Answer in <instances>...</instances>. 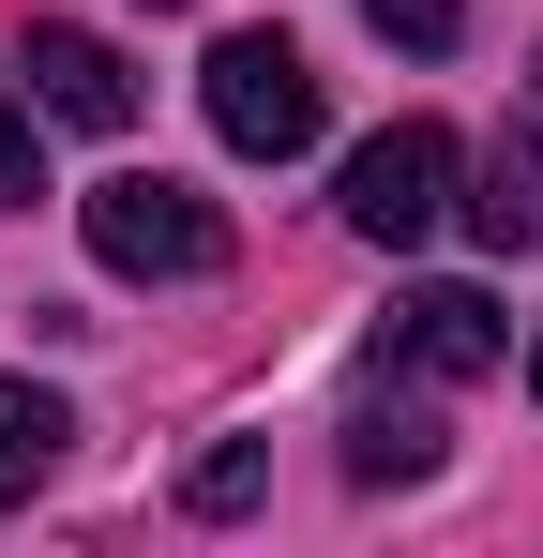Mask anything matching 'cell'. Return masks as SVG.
<instances>
[{
    "mask_svg": "<svg viewBox=\"0 0 543 558\" xmlns=\"http://www.w3.org/2000/svg\"><path fill=\"white\" fill-rule=\"evenodd\" d=\"M90 257L136 287H196V272H227V211L167 167H121V182H90Z\"/></svg>",
    "mask_w": 543,
    "mask_h": 558,
    "instance_id": "obj_1",
    "label": "cell"
},
{
    "mask_svg": "<svg viewBox=\"0 0 543 558\" xmlns=\"http://www.w3.org/2000/svg\"><path fill=\"white\" fill-rule=\"evenodd\" d=\"M196 76H212V136H227L242 167H287V151H317V61H302L287 31H227Z\"/></svg>",
    "mask_w": 543,
    "mask_h": 558,
    "instance_id": "obj_2",
    "label": "cell"
},
{
    "mask_svg": "<svg viewBox=\"0 0 543 558\" xmlns=\"http://www.w3.org/2000/svg\"><path fill=\"white\" fill-rule=\"evenodd\" d=\"M438 211H452V136H438V121H393V136L348 151V227L377 242V257L438 242Z\"/></svg>",
    "mask_w": 543,
    "mask_h": 558,
    "instance_id": "obj_3",
    "label": "cell"
},
{
    "mask_svg": "<svg viewBox=\"0 0 543 558\" xmlns=\"http://www.w3.org/2000/svg\"><path fill=\"white\" fill-rule=\"evenodd\" d=\"M498 363H514V317L483 287H408L377 317V377H498Z\"/></svg>",
    "mask_w": 543,
    "mask_h": 558,
    "instance_id": "obj_4",
    "label": "cell"
},
{
    "mask_svg": "<svg viewBox=\"0 0 543 558\" xmlns=\"http://www.w3.org/2000/svg\"><path fill=\"white\" fill-rule=\"evenodd\" d=\"M31 106L76 121V136H121V121H136V76H121L106 31H31Z\"/></svg>",
    "mask_w": 543,
    "mask_h": 558,
    "instance_id": "obj_5",
    "label": "cell"
},
{
    "mask_svg": "<svg viewBox=\"0 0 543 558\" xmlns=\"http://www.w3.org/2000/svg\"><path fill=\"white\" fill-rule=\"evenodd\" d=\"M468 227H483L498 257H543V76H529V121H498V151H483V196H468Z\"/></svg>",
    "mask_w": 543,
    "mask_h": 558,
    "instance_id": "obj_6",
    "label": "cell"
},
{
    "mask_svg": "<svg viewBox=\"0 0 543 558\" xmlns=\"http://www.w3.org/2000/svg\"><path fill=\"white\" fill-rule=\"evenodd\" d=\"M348 483H438V423L408 392H362L348 408Z\"/></svg>",
    "mask_w": 543,
    "mask_h": 558,
    "instance_id": "obj_7",
    "label": "cell"
},
{
    "mask_svg": "<svg viewBox=\"0 0 543 558\" xmlns=\"http://www.w3.org/2000/svg\"><path fill=\"white\" fill-rule=\"evenodd\" d=\"M61 438H76V408H61V392H31V377H0V513L61 468Z\"/></svg>",
    "mask_w": 543,
    "mask_h": 558,
    "instance_id": "obj_8",
    "label": "cell"
},
{
    "mask_svg": "<svg viewBox=\"0 0 543 558\" xmlns=\"http://www.w3.org/2000/svg\"><path fill=\"white\" fill-rule=\"evenodd\" d=\"M257 483H272V453H257V438H227V453H196L181 498H196V513H257Z\"/></svg>",
    "mask_w": 543,
    "mask_h": 558,
    "instance_id": "obj_9",
    "label": "cell"
},
{
    "mask_svg": "<svg viewBox=\"0 0 543 558\" xmlns=\"http://www.w3.org/2000/svg\"><path fill=\"white\" fill-rule=\"evenodd\" d=\"M362 15H377V31H393L408 61H438L452 31H468V0H362Z\"/></svg>",
    "mask_w": 543,
    "mask_h": 558,
    "instance_id": "obj_10",
    "label": "cell"
},
{
    "mask_svg": "<svg viewBox=\"0 0 543 558\" xmlns=\"http://www.w3.org/2000/svg\"><path fill=\"white\" fill-rule=\"evenodd\" d=\"M31 196H46V167H31V106L0 92V211H31Z\"/></svg>",
    "mask_w": 543,
    "mask_h": 558,
    "instance_id": "obj_11",
    "label": "cell"
},
{
    "mask_svg": "<svg viewBox=\"0 0 543 558\" xmlns=\"http://www.w3.org/2000/svg\"><path fill=\"white\" fill-rule=\"evenodd\" d=\"M529 392H543V332H529Z\"/></svg>",
    "mask_w": 543,
    "mask_h": 558,
    "instance_id": "obj_12",
    "label": "cell"
}]
</instances>
